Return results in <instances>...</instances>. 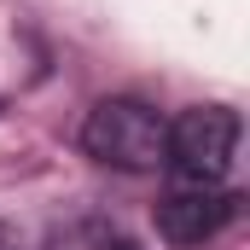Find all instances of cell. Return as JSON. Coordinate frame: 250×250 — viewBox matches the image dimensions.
<instances>
[{
    "label": "cell",
    "mask_w": 250,
    "mask_h": 250,
    "mask_svg": "<svg viewBox=\"0 0 250 250\" xmlns=\"http://www.w3.org/2000/svg\"><path fill=\"white\" fill-rule=\"evenodd\" d=\"M163 146H169V123L146 99H99L82 123V151L123 175L163 169Z\"/></svg>",
    "instance_id": "cell-1"
},
{
    "label": "cell",
    "mask_w": 250,
    "mask_h": 250,
    "mask_svg": "<svg viewBox=\"0 0 250 250\" xmlns=\"http://www.w3.org/2000/svg\"><path fill=\"white\" fill-rule=\"evenodd\" d=\"M239 151V111L227 105H192L169 123V146H163V169L181 187H221Z\"/></svg>",
    "instance_id": "cell-2"
},
{
    "label": "cell",
    "mask_w": 250,
    "mask_h": 250,
    "mask_svg": "<svg viewBox=\"0 0 250 250\" xmlns=\"http://www.w3.org/2000/svg\"><path fill=\"white\" fill-rule=\"evenodd\" d=\"M239 204L245 198L227 187H175L157 204V233L169 245H204V239H215L221 227L239 221Z\"/></svg>",
    "instance_id": "cell-3"
},
{
    "label": "cell",
    "mask_w": 250,
    "mask_h": 250,
    "mask_svg": "<svg viewBox=\"0 0 250 250\" xmlns=\"http://www.w3.org/2000/svg\"><path fill=\"white\" fill-rule=\"evenodd\" d=\"M0 250H18V239H12V227L0 221Z\"/></svg>",
    "instance_id": "cell-4"
},
{
    "label": "cell",
    "mask_w": 250,
    "mask_h": 250,
    "mask_svg": "<svg viewBox=\"0 0 250 250\" xmlns=\"http://www.w3.org/2000/svg\"><path fill=\"white\" fill-rule=\"evenodd\" d=\"M111 250H134V245H128V239H111Z\"/></svg>",
    "instance_id": "cell-5"
}]
</instances>
